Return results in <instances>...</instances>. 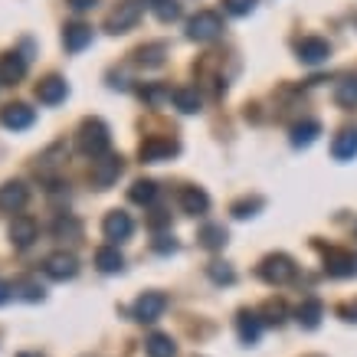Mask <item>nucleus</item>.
<instances>
[{
  "label": "nucleus",
  "instance_id": "f3484780",
  "mask_svg": "<svg viewBox=\"0 0 357 357\" xmlns=\"http://www.w3.org/2000/svg\"><path fill=\"white\" fill-rule=\"evenodd\" d=\"M184 206L190 210V213H204V210H206V197L197 194V190H187V194H184Z\"/></svg>",
  "mask_w": 357,
  "mask_h": 357
},
{
  "label": "nucleus",
  "instance_id": "f8f14e48",
  "mask_svg": "<svg viewBox=\"0 0 357 357\" xmlns=\"http://www.w3.org/2000/svg\"><path fill=\"white\" fill-rule=\"evenodd\" d=\"M298 321H302L305 328H314V325H318V321H321V302L308 298L305 305H298Z\"/></svg>",
  "mask_w": 357,
  "mask_h": 357
},
{
  "label": "nucleus",
  "instance_id": "1a4fd4ad",
  "mask_svg": "<svg viewBox=\"0 0 357 357\" xmlns=\"http://www.w3.org/2000/svg\"><path fill=\"white\" fill-rule=\"evenodd\" d=\"M128 233H131V220L125 217V213H112V217L105 220V236H109L112 243L128 239Z\"/></svg>",
  "mask_w": 357,
  "mask_h": 357
},
{
  "label": "nucleus",
  "instance_id": "4468645a",
  "mask_svg": "<svg viewBox=\"0 0 357 357\" xmlns=\"http://www.w3.org/2000/svg\"><path fill=\"white\" fill-rule=\"evenodd\" d=\"M220 26V20L213 17V13H200L194 20V36H200V40H206V36H213Z\"/></svg>",
  "mask_w": 357,
  "mask_h": 357
},
{
  "label": "nucleus",
  "instance_id": "423d86ee",
  "mask_svg": "<svg viewBox=\"0 0 357 357\" xmlns=\"http://www.w3.org/2000/svg\"><path fill=\"white\" fill-rule=\"evenodd\" d=\"M325 269L331 272V275H354L357 272V256H351V252H328Z\"/></svg>",
  "mask_w": 357,
  "mask_h": 357
},
{
  "label": "nucleus",
  "instance_id": "4be33fe9",
  "mask_svg": "<svg viewBox=\"0 0 357 357\" xmlns=\"http://www.w3.org/2000/svg\"><path fill=\"white\" fill-rule=\"evenodd\" d=\"M210 275H213L217 282H233V272H229V269H220V266H213V269H210Z\"/></svg>",
  "mask_w": 357,
  "mask_h": 357
},
{
  "label": "nucleus",
  "instance_id": "aec40b11",
  "mask_svg": "<svg viewBox=\"0 0 357 357\" xmlns=\"http://www.w3.org/2000/svg\"><path fill=\"white\" fill-rule=\"evenodd\" d=\"M204 239H206V246H220V243H223V229L210 227V229L204 233Z\"/></svg>",
  "mask_w": 357,
  "mask_h": 357
},
{
  "label": "nucleus",
  "instance_id": "9b49d317",
  "mask_svg": "<svg viewBox=\"0 0 357 357\" xmlns=\"http://www.w3.org/2000/svg\"><path fill=\"white\" fill-rule=\"evenodd\" d=\"M144 351H148V357H174V341L167 335H151Z\"/></svg>",
  "mask_w": 357,
  "mask_h": 357
},
{
  "label": "nucleus",
  "instance_id": "f257e3e1",
  "mask_svg": "<svg viewBox=\"0 0 357 357\" xmlns=\"http://www.w3.org/2000/svg\"><path fill=\"white\" fill-rule=\"evenodd\" d=\"M262 279L266 282H275V285H285L289 279H295V266L289 256H269L262 262Z\"/></svg>",
  "mask_w": 357,
  "mask_h": 357
},
{
  "label": "nucleus",
  "instance_id": "ddd939ff",
  "mask_svg": "<svg viewBox=\"0 0 357 357\" xmlns=\"http://www.w3.org/2000/svg\"><path fill=\"white\" fill-rule=\"evenodd\" d=\"M239 337L249 341V344L259 337V318H256V314H249V312L239 314Z\"/></svg>",
  "mask_w": 357,
  "mask_h": 357
},
{
  "label": "nucleus",
  "instance_id": "9d476101",
  "mask_svg": "<svg viewBox=\"0 0 357 357\" xmlns=\"http://www.w3.org/2000/svg\"><path fill=\"white\" fill-rule=\"evenodd\" d=\"M36 96H40V102H46V105H56V102L66 96V82L63 79H46V82L36 86Z\"/></svg>",
  "mask_w": 357,
  "mask_h": 357
},
{
  "label": "nucleus",
  "instance_id": "412c9836",
  "mask_svg": "<svg viewBox=\"0 0 357 357\" xmlns=\"http://www.w3.org/2000/svg\"><path fill=\"white\" fill-rule=\"evenodd\" d=\"M131 197H135V200H151V197H154V187L151 184H138V190H135Z\"/></svg>",
  "mask_w": 357,
  "mask_h": 357
},
{
  "label": "nucleus",
  "instance_id": "6ab92c4d",
  "mask_svg": "<svg viewBox=\"0 0 357 357\" xmlns=\"http://www.w3.org/2000/svg\"><path fill=\"white\" fill-rule=\"evenodd\" d=\"M298 50H302V53H305V59H321V56L328 53V50H325V43H302V46H298Z\"/></svg>",
  "mask_w": 357,
  "mask_h": 357
},
{
  "label": "nucleus",
  "instance_id": "dca6fc26",
  "mask_svg": "<svg viewBox=\"0 0 357 357\" xmlns=\"http://www.w3.org/2000/svg\"><path fill=\"white\" fill-rule=\"evenodd\" d=\"M98 266H102V272H119L121 269L119 249H98Z\"/></svg>",
  "mask_w": 357,
  "mask_h": 357
},
{
  "label": "nucleus",
  "instance_id": "2eb2a0df",
  "mask_svg": "<svg viewBox=\"0 0 357 357\" xmlns=\"http://www.w3.org/2000/svg\"><path fill=\"white\" fill-rule=\"evenodd\" d=\"M89 40H92V30H89V26H69V30H66V46H69V50H82Z\"/></svg>",
  "mask_w": 357,
  "mask_h": 357
},
{
  "label": "nucleus",
  "instance_id": "a211bd4d",
  "mask_svg": "<svg viewBox=\"0 0 357 357\" xmlns=\"http://www.w3.org/2000/svg\"><path fill=\"white\" fill-rule=\"evenodd\" d=\"M351 151H357V135H347V138H341V141H337V148H335L337 158H344V154H351Z\"/></svg>",
  "mask_w": 357,
  "mask_h": 357
},
{
  "label": "nucleus",
  "instance_id": "39448f33",
  "mask_svg": "<svg viewBox=\"0 0 357 357\" xmlns=\"http://www.w3.org/2000/svg\"><path fill=\"white\" fill-rule=\"evenodd\" d=\"M23 73H26V63H23V56L17 53H7L3 59H0V82H20Z\"/></svg>",
  "mask_w": 357,
  "mask_h": 357
},
{
  "label": "nucleus",
  "instance_id": "b1692460",
  "mask_svg": "<svg viewBox=\"0 0 357 357\" xmlns=\"http://www.w3.org/2000/svg\"><path fill=\"white\" fill-rule=\"evenodd\" d=\"M69 3H73L76 10H86V7H92V0H69Z\"/></svg>",
  "mask_w": 357,
  "mask_h": 357
},
{
  "label": "nucleus",
  "instance_id": "7ed1b4c3",
  "mask_svg": "<svg viewBox=\"0 0 357 357\" xmlns=\"http://www.w3.org/2000/svg\"><path fill=\"white\" fill-rule=\"evenodd\" d=\"M46 275H50V279H73V275H76V256H69V252H53V256H50V259H46Z\"/></svg>",
  "mask_w": 357,
  "mask_h": 357
},
{
  "label": "nucleus",
  "instance_id": "f03ea898",
  "mask_svg": "<svg viewBox=\"0 0 357 357\" xmlns=\"http://www.w3.org/2000/svg\"><path fill=\"white\" fill-rule=\"evenodd\" d=\"M164 308H167V298L161 292H144L138 298V305H135V318L138 321H158L164 314Z\"/></svg>",
  "mask_w": 357,
  "mask_h": 357
},
{
  "label": "nucleus",
  "instance_id": "20e7f679",
  "mask_svg": "<svg viewBox=\"0 0 357 357\" xmlns=\"http://www.w3.org/2000/svg\"><path fill=\"white\" fill-rule=\"evenodd\" d=\"M36 239V223H33L30 217H17L10 223V243L17 249H26Z\"/></svg>",
  "mask_w": 357,
  "mask_h": 357
},
{
  "label": "nucleus",
  "instance_id": "0eeeda50",
  "mask_svg": "<svg viewBox=\"0 0 357 357\" xmlns=\"http://www.w3.org/2000/svg\"><path fill=\"white\" fill-rule=\"evenodd\" d=\"M23 204H26V190H23V184H3L0 187V210L13 213V210H20Z\"/></svg>",
  "mask_w": 357,
  "mask_h": 357
},
{
  "label": "nucleus",
  "instance_id": "6e6552de",
  "mask_svg": "<svg viewBox=\"0 0 357 357\" xmlns=\"http://www.w3.org/2000/svg\"><path fill=\"white\" fill-rule=\"evenodd\" d=\"M0 121H3L7 128H30L33 125V109H26V105H7L3 115H0Z\"/></svg>",
  "mask_w": 357,
  "mask_h": 357
},
{
  "label": "nucleus",
  "instance_id": "393cba45",
  "mask_svg": "<svg viewBox=\"0 0 357 357\" xmlns=\"http://www.w3.org/2000/svg\"><path fill=\"white\" fill-rule=\"evenodd\" d=\"M7 298H10V289H7V285H3V282H0V305L7 302Z\"/></svg>",
  "mask_w": 357,
  "mask_h": 357
},
{
  "label": "nucleus",
  "instance_id": "5701e85b",
  "mask_svg": "<svg viewBox=\"0 0 357 357\" xmlns=\"http://www.w3.org/2000/svg\"><path fill=\"white\" fill-rule=\"evenodd\" d=\"M229 3V10H236V13H243L246 7H252V0H227Z\"/></svg>",
  "mask_w": 357,
  "mask_h": 357
}]
</instances>
